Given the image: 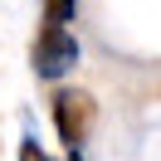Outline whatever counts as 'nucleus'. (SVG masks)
Returning <instances> with one entry per match:
<instances>
[{
    "mask_svg": "<svg viewBox=\"0 0 161 161\" xmlns=\"http://www.w3.org/2000/svg\"><path fill=\"white\" fill-rule=\"evenodd\" d=\"M78 59H83L78 34H73L69 25H59V20H44V25H39V34H34V49H30L34 73H39L44 83H59L69 69H78Z\"/></svg>",
    "mask_w": 161,
    "mask_h": 161,
    "instance_id": "obj_1",
    "label": "nucleus"
},
{
    "mask_svg": "<svg viewBox=\"0 0 161 161\" xmlns=\"http://www.w3.org/2000/svg\"><path fill=\"white\" fill-rule=\"evenodd\" d=\"M49 112H54V132H59V142H64L69 151H83L93 122H98V103H93L83 88H54Z\"/></svg>",
    "mask_w": 161,
    "mask_h": 161,
    "instance_id": "obj_2",
    "label": "nucleus"
},
{
    "mask_svg": "<svg viewBox=\"0 0 161 161\" xmlns=\"http://www.w3.org/2000/svg\"><path fill=\"white\" fill-rule=\"evenodd\" d=\"M73 5H78V0H44V20L69 25V20H73Z\"/></svg>",
    "mask_w": 161,
    "mask_h": 161,
    "instance_id": "obj_3",
    "label": "nucleus"
},
{
    "mask_svg": "<svg viewBox=\"0 0 161 161\" xmlns=\"http://www.w3.org/2000/svg\"><path fill=\"white\" fill-rule=\"evenodd\" d=\"M20 161H49V151H44L34 137H25V142H20Z\"/></svg>",
    "mask_w": 161,
    "mask_h": 161,
    "instance_id": "obj_4",
    "label": "nucleus"
},
{
    "mask_svg": "<svg viewBox=\"0 0 161 161\" xmlns=\"http://www.w3.org/2000/svg\"><path fill=\"white\" fill-rule=\"evenodd\" d=\"M69 161H83V151H69Z\"/></svg>",
    "mask_w": 161,
    "mask_h": 161,
    "instance_id": "obj_5",
    "label": "nucleus"
}]
</instances>
